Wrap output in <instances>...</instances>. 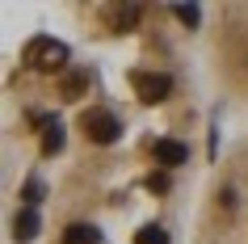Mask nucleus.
<instances>
[{
  "label": "nucleus",
  "mask_w": 248,
  "mask_h": 244,
  "mask_svg": "<svg viewBox=\"0 0 248 244\" xmlns=\"http://www.w3.org/2000/svg\"><path fill=\"white\" fill-rule=\"evenodd\" d=\"M80 127H84V135H89L93 143H114L118 139V118L114 114H105V110H89V114L80 118Z\"/></svg>",
  "instance_id": "obj_1"
},
{
  "label": "nucleus",
  "mask_w": 248,
  "mask_h": 244,
  "mask_svg": "<svg viewBox=\"0 0 248 244\" xmlns=\"http://www.w3.org/2000/svg\"><path fill=\"white\" fill-rule=\"evenodd\" d=\"M131 84L135 89H139V97H143V101H164V97H169L172 93V80L164 76V72H135L131 76Z\"/></svg>",
  "instance_id": "obj_2"
},
{
  "label": "nucleus",
  "mask_w": 248,
  "mask_h": 244,
  "mask_svg": "<svg viewBox=\"0 0 248 244\" xmlns=\"http://www.w3.org/2000/svg\"><path fill=\"white\" fill-rule=\"evenodd\" d=\"M185 160H189V147H185V143H177V139H156V164L177 168V164H185Z\"/></svg>",
  "instance_id": "obj_3"
},
{
  "label": "nucleus",
  "mask_w": 248,
  "mask_h": 244,
  "mask_svg": "<svg viewBox=\"0 0 248 244\" xmlns=\"http://www.w3.org/2000/svg\"><path fill=\"white\" fill-rule=\"evenodd\" d=\"M13 228H17V240H34V236H38V215H34V211H21Z\"/></svg>",
  "instance_id": "obj_4"
},
{
  "label": "nucleus",
  "mask_w": 248,
  "mask_h": 244,
  "mask_svg": "<svg viewBox=\"0 0 248 244\" xmlns=\"http://www.w3.org/2000/svg\"><path fill=\"white\" fill-rule=\"evenodd\" d=\"M63 244H97V231L84 228V223H72V228L63 231Z\"/></svg>",
  "instance_id": "obj_5"
},
{
  "label": "nucleus",
  "mask_w": 248,
  "mask_h": 244,
  "mask_svg": "<svg viewBox=\"0 0 248 244\" xmlns=\"http://www.w3.org/2000/svg\"><path fill=\"white\" fill-rule=\"evenodd\" d=\"M59 147H63V127H59V122H51V127H46V135H42V156H55Z\"/></svg>",
  "instance_id": "obj_6"
},
{
  "label": "nucleus",
  "mask_w": 248,
  "mask_h": 244,
  "mask_svg": "<svg viewBox=\"0 0 248 244\" xmlns=\"http://www.w3.org/2000/svg\"><path fill=\"white\" fill-rule=\"evenodd\" d=\"M135 244H169V231L164 228H156V223H147L139 236H135Z\"/></svg>",
  "instance_id": "obj_7"
},
{
  "label": "nucleus",
  "mask_w": 248,
  "mask_h": 244,
  "mask_svg": "<svg viewBox=\"0 0 248 244\" xmlns=\"http://www.w3.org/2000/svg\"><path fill=\"white\" fill-rule=\"evenodd\" d=\"M135 21H139V9H122L118 13V26H135Z\"/></svg>",
  "instance_id": "obj_8"
},
{
  "label": "nucleus",
  "mask_w": 248,
  "mask_h": 244,
  "mask_svg": "<svg viewBox=\"0 0 248 244\" xmlns=\"http://www.w3.org/2000/svg\"><path fill=\"white\" fill-rule=\"evenodd\" d=\"M177 17H181L185 26H194V21H198V9H185V4H181V9H177Z\"/></svg>",
  "instance_id": "obj_9"
},
{
  "label": "nucleus",
  "mask_w": 248,
  "mask_h": 244,
  "mask_svg": "<svg viewBox=\"0 0 248 244\" xmlns=\"http://www.w3.org/2000/svg\"><path fill=\"white\" fill-rule=\"evenodd\" d=\"M38 194H42V185H38V181H30V185H26V202H38Z\"/></svg>",
  "instance_id": "obj_10"
},
{
  "label": "nucleus",
  "mask_w": 248,
  "mask_h": 244,
  "mask_svg": "<svg viewBox=\"0 0 248 244\" xmlns=\"http://www.w3.org/2000/svg\"><path fill=\"white\" fill-rule=\"evenodd\" d=\"M147 185H152V190H169V177H156V173H152V177H147Z\"/></svg>",
  "instance_id": "obj_11"
}]
</instances>
